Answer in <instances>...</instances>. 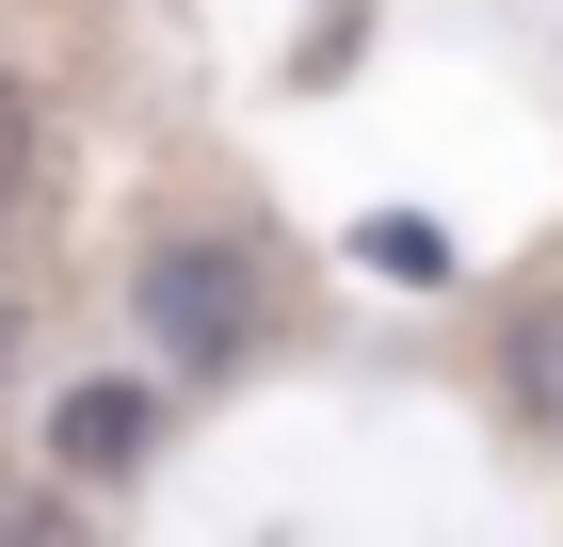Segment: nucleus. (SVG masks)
Wrapping results in <instances>:
<instances>
[{"instance_id":"f257e3e1","label":"nucleus","mask_w":563,"mask_h":547,"mask_svg":"<svg viewBox=\"0 0 563 547\" xmlns=\"http://www.w3.org/2000/svg\"><path fill=\"white\" fill-rule=\"evenodd\" d=\"M145 338L177 354V386H210L258 354V258L242 242H162L145 258Z\"/></svg>"},{"instance_id":"f03ea898","label":"nucleus","mask_w":563,"mask_h":547,"mask_svg":"<svg viewBox=\"0 0 563 547\" xmlns=\"http://www.w3.org/2000/svg\"><path fill=\"white\" fill-rule=\"evenodd\" d=\"M516 403L563 435V258L531 274V306H516Z\"/></svg>"},{"instance_id":"7ed1b4c3","label":"nucleus","mask_w":563,"mask_h":547,"mask_svg":"<svg viewBox=\"0 0 563 547\" xmlns=\"http://www.w3.org/2000/svg\"><path fill=\"white\" fill-rule=\"evenodd\" d=\"M145 451V386H81L65 403V467H130Z\"/></svg>"},{"instance_id":"20e7f679","label":"nucleus","mask_w":563,"mask_h":547,"mask_svg":"<svg viewBox=\"0 0 563 547\" xmlns=\"http://www.w3.org/2000/svg\"><path fill=\"white\" fill-rule=\"evenodd\" d=\"M33 162H48V113H33V81H16V65H0V210H16V194H33Z\"/></svg>"},{"instance_id":"39448f33","label":"nucleus","mask_w":563,"mask_h":547,"mask_svg":"<svg viewBox=\"0 0 563 547\" xmlns=\"http://www.w3.org/2000/svg\"><path fill=\"white\" fill-rule=\"evenodd\" d=\"M0 547H81V515H65V500H16V515H0Z\"/></svg>"},{"instance_id":"423d86ee","label":"nucleus","mask_w":563,"mask_h":547,"mask_svg":"<svg viewBox=\"0 0 563 547\" xmlns=\"http://www.w3.org/2000/svg\"><path fill=\"white\" fill-rule=\"evenodd\" d=\"M16 354H33V291H16V258H0V386H16Z\"/></svg>"}]
</instances>
